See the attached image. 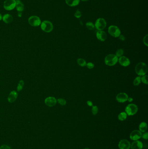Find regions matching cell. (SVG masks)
I'll list each match as a JSON object with an SVG mask.
<instances>
[{
    "mask_svg": "<svg viewBox=\"0 0 148 149\" xmlns=\"http://www.w3.org/2000/svg\"><path fill=\"white\" fill-rule=\"evenodd\" d=\"M123 53H124V51H123V49L120 48V49H119L117 50L116 52V55H115L117 57H120L123 55Z\"/></svg>",
    "mask_w": 148,
    "mask_h": 149,
    "instance_id": "cell-26",
    "label": "cell"
},
{
    "mask_svg": "<svg viewBox=\"0 0 148 149\" xmlns=\"http://www.w3.org/2000/svg\"><path fill=\"white\" fill-rule=\"evenodd\" d=\"M57 101L61 105H65L66 104V101L63 98H58Z\"/></svg>",
    "mask_w": 148,
    "mask_h": 149,
    "instance_id": "cell-29",
    "label": "cell"
},
{
    "mask_svg": "<svg viewBox=\"0 0 148 149\" xmlns=\"http://www.w3.org/2000/svg\"><path fill=\"white\" fill-rule=\"evenodd\" d=\"M127 115L126 113V112H121V113H119L118 118L119 120L121 121H124L125 120H126L127 118Z\"/></svg>",
    "mask_w": 148,
    "mask_h": 149,
    "instance_id": "cell-21",
    "label": "cell"
},
{
    "mask_svg": "<svg viewBox=\"0 0 148 149\" xmlns=\"http://www.w3.org/2000/svg\"><path fill=\"white\" fill-rule=\"evenodd\" d=\"M15 1H20V0H15Z\"/></svg>",
    "mask_w": 148,
    "mask_h": 149,
    "instance_id": "cell-42",
    "label": "cell"
},
{
    "mask_svg": "<svg viewBox=\"0 0 148 149\" xmlns=\"http://www.w3.org/2000/svg\"><path fill=\"white\" fill-rule=\"evenodd\" d=\"M77 63L79 66L81 67L86 66V62L85 60L82 58L77 59Z\"/></svg>",
    "mask_w": 148,
    "mask_h": 149,
    "instance_id": "cell-22",
    "label": "cell"
},
{
    "mask_svg": "<svg viewBox=\"0 0 148 149\" xmlns=\"http://www.w3.org/2000/svg\"><path fill=\"white\" fill-rule=\"evenodd\" d=\"M0 149H11L9 146L8 145H2L0 147Z\"/></svg>",
    "mask_w": 148,
    "mask_h": 149,
    "instance_id": "cell-34",
    "label": "cell"
},
{
    "mask_svg": "<svg viewBox=\"0 0 148 149\" xmlns=\"http://www.w3.org/2000/svg\"><path fill=\"white\" fill-rule=\"evenodd\" d=\"M141 82V77L140 76L136 77L135 78V79L134 80L133 85L135 86H138V85H139L140 84Z\"/></svg>",
    "mask_w": 148,
    "mask_h": 149,
    "instance_id": "cell-25",
    "label": "cell"
},
{
    "mask_svg": "<svg viewBox=\"0 0 148 149\" xmlns=\"http://www.w3.org/2000/svg\"><path fill=\"white\" fill-rule=\"evenodd\" d=\"M132 149H142L143 147V144L141 141L136 140L132 142L130 146Z\"/></svg>",
    "mask_w": 148,
    "mask_h": 149,
    "instance_id": "cell-16",
    "label": "cell"
},
{
    "mask_svg": "<svg viewBox=\"0 0 148 149\" xmlns=\"http://www.w3.org/2000/svg\"><path fill=\"white\" fill-rule=\"evenodd\" d=\"M118 61L120 65L124 67L128 66L130 64V59L124 56L120 57L119 59H118Z\"/></svg>",
    "mask_w": 148,
    "mask_h": 149,
    "instance_id": "cell-13",
    "label": "cell"
},
{
    "mask_svg": "<svg viewBox=\"0 0 148 149\" xmlns=\"http://www.w3.org/2000/svg\"><path fill=\"white\" fill-rule=\"evenodd\" d=\"M86 66L88 69H91L94 68V65L93 63H86Z\"/></svg>",
    "mask_w": 148,
    "mask_h": 149,
    "instance_id": "cell-32",
    "label": "cell"
},
{
    "mask_svg": "<svg viewBox=\"0 0 148 149\" xmlns=\"http://www.w3.org/2000/svg\"><path fill=\"white\" fill-rule=\"evenodd\" d=\"M41 27L42 31L46 33L51 32L53 31V24L49 21H44L41 23Z\"/></svg>",
    "mask_w": 148,
    "mask_h": 149,
    "instance_id": "cell-3",
    "label": "cell"
},
{
    "mask_svg": "<svg viewBox=\"0 0 148 149\" xmlns=\"http://www.w3.org/2000/svg\"><path fill=\"white\" fill-rule=\"evenodd\" d=\"M128 96L125 92H121L118 94L116 96V100L119 103H123L127 101Z\"/></svg>",
    "mask_w": 148,
    "mask_h": 149,
    "instance_id": "cell-11",
    "label": "cell"
},
{
    "mask_svg": "<svg viewBox=\"0 0 148 149\" xmlns=\"http://www.w3.org/2000/svg\"><path fill=\"white\" fill-rule=\"evenodd\" d=\"M108 32L111 36L115 38H118L121 35V31L119 28L115 26H111L109 27Z\"/></svg>",
    "mask_w": 148,
    "mask_h": 149,
    "instance_id": "cell-6",
    "label": "cell"
},
{
    "mask_svg": "<svg viewBox=\"0 0 148 149\" xmlns=\"http://www.w3.org/2000/svg\"><path fill=\"white\" fill-rule=\"evenodd\" d=\"M141 80L142 82L144 84H146V85H147L148 84V76H147V75L145 74V75L142 76V77L141 78Z\"/></svg>",
    "mask_w": 148,
    "mask_h": 149,
    "instance_id": "cell-27",
    "label": "cell"
},
{
    "mask_svg": "<svg viewBox=\"0 0 148 149\" xmlns=\"http://www.w3.org/2000/svg\"><path fill=\"white\" fill-rule=\"evenodd\" d=\"M24 81L23 80H20L17 87V90L18 92H20L22 90L23 88L24 87Z\"/></svg>",
    "mask_w": 148,
    "mask_h": 149,
    "instance_id": "cell-23",
    "label": "cell"
},
{
    "mask_svg": "<svg viewBox=\"0 0 148 149\" xmlns=\"http://www.w3.org/2000/svg\"><path fill=\"white\" fill-rule=\"evenodd\" d=\"M135 71L139 76L145 75L148 72V67L146 64L143 62H140L138 63L135 68Z\"/></svg>",
    "mask_w": 148,
    "mask_h": 149,
    "instance_id": "cell-1",
    "label": "cell"
},
{
    "mask_svg": "<svg viewBox=\"0 0 148 149\" xmlns=\"http://www.w3.org/2000/svg\"><path fill=\"white\" fill-rule=\"evenodd\" d=\"M80 1H82L83 2H86V1H88L89 0H80Z\"/></svg>",
    "mask_w": 148,
    "mask_h": 149,
    "instance_id": "cell-40",
    "label": "cell"
},
{
    "mask_svg": "<svg viewBox=\"0 0 148 149\" xmlns=\"http://www.w3.org/2000/svg\"><path fill=\"white\" fill-rule=\"evenodd\" d=\"M138 110V108L136 104H130L126 107L125 111L127 115L133 116L136 114Z\"/></svg>",
    "mask_w": 148,
    "mask_h": 149,
    "instance_id": "cell-5",
    "label": "cell"
},
{
    "mask_svg": "<svg viewBox=\"0 0 148 149\" xmlns=\"http://www.w3.org/2000/svg\"><path fill=\"white\" fill-rule=\"evenodd\" d=\"M107 23L106 20L103 18L97 19L95 23V28L98 31H103L106 28Z\"/></svg>",
    "mask_w": 148,
    "mask_h": 149,
    "instance_id": "cell-4",
    "label": "cell"
},
{
    "mask_svg": "<svg viewBox=\"0 0 148 149\" xmlns=\"http://www.w3.org/2000/svg\"><path fill=\"white\" fill-rule=\"evenodd\" d=\"M119 38L120 40H121L122 41H124L125 40V36L123 35H119Z\"/></svg>",
    "mask_w": 148,
    "mask_h": 149,
    "instance_id": "cell-35",
    "label": "cell"
},
{
    "mask_svg": "<svg viewBox=\"0 0 148 149\" xmlns=\"http://www.w3.org/2000/svg\"><path fill=\"white\" fill-rule=\"evenodd\" d=\"M139 129L141 132L145 133L146 132L147 129V125L145 122H142L139 125Z\"/></svg>",
    "mask_w": 148,
    "mask_h": 149,
    "instance_id": "cell-20",
    "label": "cell"
},
{
    "mask_svg": "<svg viewBox=\"0 0 148 149\" xmlns=\"http://www.w3.org/2000/svg\"><path fill=\"white\" fill-rule=\"evenodd\" d=\"M96 36L98 40L101 41H106L107 39V35L103 31H98L96 33Z\"/></svg>",
    "mask_w": 148,
    "mask_h": 149,
    "instance_id": "cell-15",
    "label": "cell"
},
{
    "mask_svg": "<svg viewBox=\"0 0 148 149\" xmlns=\"http://www.w3.org/2000/svg\"><path fill=\"white\" fill-rule=\"evenodd\" d=\"M65 2L69 6L74 7L79 4L80 0H65Z\"/></svg>",
    "mask_w": 148,
    "mask_h": 149,
    "instance_id": "cell-19",
    "label": "cell"
},
{
    "mask_svg": "<svg viewBox=\"0 0 148 149\" xmlns=\"http://www.w3.org/2000/svg\"><path fill=\"white\" fill-rule=\"evenodd\" d=\"M44 102L46 105L49 107H52L57 104V100L55 98L50 96L45 99Z\"/></svg>",
    "mask_w": 148,
    "mask_h": 149,
    "instance_id": "cell-12",
    "label": "cell"
},
{
    "mask_svg": "<svg viewBox=\"0 0 148 149\" xmlns=\"http://www.w3.org/2000/svg\"><path fill=\"white\" fill-rule=\"evenodd\" d=\"M89 149V148H84V149Z\"/></svg>",
    "mask_w": 148,
    "mask_h": 149,
    "instance_id": "cell-41",
    "label": "cell"
},
{
    "mask_svg": "<svg viewBox=\"0 0 148 149\" xmlns=\"http://www.w3.org/2000/svg\"><path fill=\"white\" fill-rule=\"evenodd\" d=\"M142 137H143V138L145 140H148V132H145V133L142 135Z\"/></svg>",
    "mask_w": 148,
    "mask_h": 149,
    "instance_id": "cell-33",
    "label": "cell"
},
{
    "mask_svg": "<svg viewBox=\"0 0 148 149\" xmlns=\"http://www.w3.org/2000/svg\"><path fill=\"white\" fill-rule=\"evenodd\" d=\"M86 27L89 30H93L95 28V26L94 24L91 22H87L86 24Z\"/></svg>",
    "mask_w": 148,
    "mask_h": 149,
    "instance_id": "cell-24",
    "label": "cell"
},
{
    "mask_svg": "<svg viewBox=\"0 0 148 149\" xmlns=\"http://www.w3.org/2000/svg\"><path fill=\"white\" fill-rule=\"evenodd\" d=\"M118 61V58L114 54L107 55L105 58V63L106 65L112 66L115 65Z\"/></svg>",
    "mask_w": 148,
    "mask_h": 149,
    "instance_id": "cell-2",
    "label": "cell"
},
{
    "mask_svg": "<svg viewBox=\"0 0 148 149\" xmlns=\"http://www.w3.org/2000/svg\"><path fill=\"white\" fill-rule=\"evenodd\" d=\"M82 16V13L79 10H77L74 14V16L77 18H79Z\"/></svg>",
    "mask_w": 148,
    "mask_h": 149,
    "instance_id": "cell-30",
    "label": "cell"
},
{
    "mask_svg": "<svg viewBox=\"0 0 148 149\" xmlns=\"http://www.w3.org/2000/svg\"><path fill=\"white\" fill-rule=\"evenodd\" d=\"M18 96V93L15 91H12L10 93L8 97V101L10 103H13L16 101Z\"/></svg>",
    "mask_w": 148,
    "mask_h": 149,
    "instance_id": "cell-14",
    "label": "cell"
},
{
    "mask_svg": "<svg viewBox=\"0 0 148 149\" xmlns=\"http://www.w3.org/2000/svg\"><path fill=\"white\" fill-rule=\"evenodd\" d=\"M142 135V132H140V131L135 130L131 132L130 134V137L131 140L136 141L141 138Z\"/></svg>",
    "mask_w": 148,
    "mask_h": 149,
    "instance_id": "cell-9",
    "label": "cell"
},
{
    "mask_svg": "<svg viewBox=\"0 0 148 149\" xmlns=\"http://www.w3.org/2000/svg\"><path fill=\"white\" fill-rule=\"evenodd\" d=\"M15 8H16V10L19 12H21L24 11V6L23 3L20 1H16Z\"/></svg>",
    "mask_w": 148,
    "mask_h": 149,
    "instance_id": "cell-18",
    "label": "cell"
},
{
    "mask_svg": "<svg viewBox=\"0 0 148 149\" xmlns=\"http://www.w3.org/2000/svg\"><path fill=\"white\" fill-rule=\"evenodd\" d=\"M133 98H131V97H128V100H128L129 102H130V103H131L133 101Z\"/></svg>",
    "mask_w": 148,
    "mask_h": 149,
    "instance_id": "cell-37",
    "label": "cell"
},
{
    "mask_svg": "<svg viewBox=\"0 0 148 149\" xmlns=\"http://www.w3.org/2000/svg\"><path fill=\"white\" fill-rule=\"evenodd\" d=\"M17 15H18V16L19 17H21V16H22V13H21V12H19Z\"/></svg>",
    "mask_w": 148,
    "mask_h": 149,
    "instance_id": "cell-38",
    "label": "cell"
},
{
    "mask_svg": "<svg viewBox=\"0 0 148 149\" xmlns=\"http://www.w3.org/2000/svg\"><path fill=\"white\" fill-rule=\"evenodd\" d=\"M15 0H5L4 3V8L7 11H11L15 8Z\"/></svg>",
    "mask_w": 148,
    "mask_h": 149,
    "instance_id": "cell-8",
    "label": "cell"
},
{
    "mask_svg": "<svg viewBox=\"0 0 148 149\" xmlns=\"http://www.w3.org/2000/svg\"><path fill=\"white\" fill-rule=\"evenodd\" d=\"M2 17H3V16H2V14H0V21L2 20Z\"/></svg>",
    "mask_w": 148,
    "mask_h": 149,
    "instance_id": "cell-39",
    "label": "cell"
},
{
    "mask_svg": "<svg viewBox=\"0 0 148 149\" xmlns=\"http://www.w3.org/2000/svg\"><path fill=\"white\" fill-rule=\"evenodd\" d=\"M2 20L6 24H10L13 21V17L10 14H6L3 16Z\"/></svg>",
    "mask_w": 148,
    "mask_h": 149,
    "instance_id": "cell-17",
    "label": "cell"
},
{
    "mask_svg": "<svg viewBox=\"0 0 148 149\" xmlns=\"http://www.w3.org/2000/svg\"><path fill=\"white\" fill-rule=\"evenodd\" d=\"M87 104L90 107H92L93 105V103L91 101H87Z\"/></svg>",
    "mask_w": 148,
    "mask_h": 149,
    "instance_id": "cell-36",
    "label": "cell"
},
{
    "mask_svg": "<svg viewBox=\"0 0 148 149\" xmlns=\"http://www.w3.org/2000/svg\"><path fill=\"white\" fill-rule=\"evenodd\" d=\"M143 41L145 45H146V46H148V35H146L144 37L143 39Z\"/></svg>",
    "mask_w": 148,
    "mask_h": 149,
    "instance_id": "cell-31",
    "label": "cell"
},
{
    "mask_svg": "<svg viewBox=\"0 0 148 149\" xmlns=\"http://www.w3.org/2000/svg\"><path fill=\"white\" fill-rule=\"evenodd\" d=\"M28 23L33 27H37L41 24V21L38 16L33 15L29 17Z\"/></svg>",
    "mask_w": 148,
    "mask_h": 149,
    "instance_id": "cell-7",
    "label": "cell"
},
{
    "mask_svg": "<svg viewBox=\"0 0 148 149\" xmlns=\"http://www.w3.org/2000/svg\"><path fill=\"white\" fill-rule=\"evenodd\" d=\"M131 144L128 140L123 139L121 140L118 144L119 149H130Z\"/></svg>",
    "mask_w": 148,
    "mask_h": 149,
    "instance_id": "cell-10",
    "label": "cell"
},
{
    "mask_svg": "<svg viewBox=\"0 0 148 149\" xmlns=\"http://www.w3.org/2000/svg\"><path fill=\"white\" fill-rule=\"evenodd\" d=\"M92 107V112L93 115H96L98 113V108L96 105H93Z\"/></svg>",
    "mask_w": 148,
    "mask_h": 149,
    "instance_id": "cell-28",
    "label": "cell"
}]
</instances>
